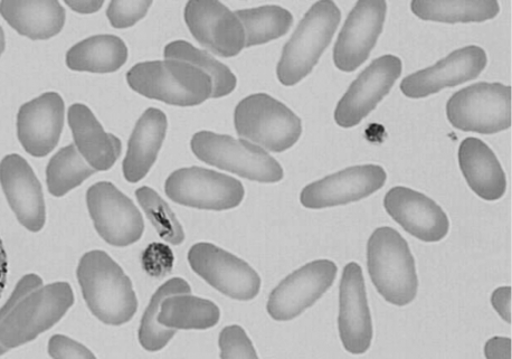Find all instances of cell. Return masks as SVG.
Here are the masks:
<instances>
[{
    "label": "cell",
    "mask_w": 512,
    "mask_h": 359,
    "mask_svg": "<svg viewBox=\"0 0 512 359\" xmlns=\"http://www.w3.org/2000/svg\"><path fill=\"white\" fill-rule=\"evenodd\" d=\"M77 273L85 302L103 324L121 326L135 316L138 300L132 283L106 252L85 253Z\"/></svg>",
    "instance_id": "obj_1"
},
{
    "label": "cell",
    "mask_w": 512,
    "mask_h": 359,
    "mask_svg": "<svg viewBox=\"0 0 512 359\" xmlns=\"http://www.w3.org/2000/svg\"><path fill=\"white\" fill-rule=\"evenodd\" d=\"M127 81L141 96L172 106H198L213 94L210 75L177 60L139 63L128 72Z\"/></svg>",
    "instance_id": "obj_2"
},
{
    "label": "cell",
    "mask_w": 512,
    "mask_h": 359,
    "mask_svg": "<svg viewBox=\"0 0 512 359\" xmlns=\"http://www.w3.org/2000/svg\"><path fill=\"white\" fill-rule=\"evenodd\" d=\"M367 264L375 288L387 302L398 307L411 304L419 280L409 244L392 228H379L369 238Z\"/></svg>",
    "instance_id": "obj_3"
},
{
    "label": "cell",
    "mask_w": 512,
    "mask_h": 359,
    "mask_svg": "<svg viewBox=\"0 0 512 359\" xmlns=\"http://www.w3.org/2000/svg\"><path fill=\"white\" fill-rule=\"evenodd\" d=\"M340 18L334 2H318L309 9L282 52L277 74L283 85L292 87L315 68L333 40Z\"/></svg>",
    "instance_id": "obj_4"
},
{
    "label": "cell",
    "mask_w": 512,
    "mask_h": 359,
    "mask_svg": "<svg viewBox=\"0 0 512 359\" xmlns=\"http://www.w3.org/2000/svg\"><path fill=\"white\" fill-rule=\"evenodd\" d=\"M234 122L243 139L273 153L295 146L302 134L296 113L264 93L243 99L235 109Z\"/></svg>",
    "instance_id": "obj_5"
},
{
    "label": "cell",
    "mask_w": 512,
    "mask_h": 359,
    "mask_svg": "<svg viewBox=\"0 0 512 359\" xmlns=\"http://www.w3.org/2000/svg\"><path fill=\"white\" fill-rule=\"evenodd\" d=\"M192 150L202 162L259 183H278L284 176L281 165L263 148L249 140L197 132Z\"/></svg>",
    "instance_id": "obj_6"
},
{
    "label": "cell",
    "mask_w": 512,
    "mask_h": 359,
    "mask_svg": "<svg viewBox=\"0 0 512 359\" xmlns=\"http://www.w3.org/2000/svg\"><path fill=\"white\" fill-rule=\"evenodd\" d=\"M74 304L69 283L41 287L20 302L0 325V342L9 349L32 342L51 329Z\"/></svg>",
    "instance_id": "obj_7"
},
{
    "label": "cell",
    "mask_w": 512,
    "mask_h": 359,
    "mask_svg": "<svg viewBox=\"0 0 512 359\" xmlns=\"http://www.w3.org/2000/svg\"><path fill=\"white\" fill-rule=\"evenodd\" d=\"M447 117L459 130L493 135L511 127V88L481 82L464 88L448 101Z\"/></svg>",
    "instance_id": "obj_8"
},
{
    "label": "cell",
    "mask_w": 512,
    "mask_h": 359,
    "mask_svg": "<svg viewBox=\"0 0 512 359\" xmlns=\"http://www.w3.org/2000/svg\"><path fill=\"white\" fill-rule=\"evenodd\" d=\"M170 200L194 209L226 211L239 206L245 192L241 182L201 167L178 169L165 184Z\"/></svg>",
    "instance_id": "obj_9"
},
{
    "label": "cell",
    "mask_w": 512,
    "mask_h": 359,
    "mask_svg": "<svg viewBox=\"0 0 512 359\" xmlns=\"http://www.w3.org/2000/svg\"><path fill=\"white\" fill-rule=\"evenodd\" d=\"M188 262L208 285L236 300L259 295L261 279L245 261L211 243H197L188 252Z\"/></svg>",
    "instance_id": "obj_10"
},
{
    "label": "cell",
    "mask_w": 512,
    "mask_h": 359,
    "mask_svg": "<svg viewBox=\"0 0 512 359\" xmlns=\"http://www.w3.org/2000/svg\"><path fill=\"white\" fill-rule=\"evenodd\" d=\"M88 209L94 228L113 247H128L140 240L144 219L130 198L108 182L89 188Z\"/></svg>",
    "instance_id": "obj_11"
},
{
    "label": "cell",
    "mask_w": 512,
    "mask_h": 359,
    "mask_svg": "<svg viewBox=\"0 0 512 359\" xmlns=\"http://www.w3.org/2000/svg\"><path fill=\"white\" fill-rule=\"evenodd\" d=\"M337 276V266L330 260H317L291 273L272 291L268 313L278 321L300 316L326 294Z\"/></svg>",
    "instance_id": "obj_12"
},
{
    "label": "cell",
    "mask_w": 512,
    "mask_h": 359,
    "mask_svg": "<svg viewBox=\"0 0 512 359\" xmlns=\"http://www.w3.org/2000/svg\"><path fill=\"white\" fill-rule=\"evenodd\" d=\"M402 61L394 55L375 60L350 85L335 111V120L341 128L360 124L381 102L402 73Z\"/></svg>",
    "instance_id": "obj_13"
},
{
    "label": "cell",
    "mask_w": 512,
    "mask_h": 359,
    "mask_svg": "<svg viewBox=\"0 0 512 359\" xmlns=\"http://www.w3.org/2000/svg\"><path fill=\"white\" fill-rule=\"evenodd\" d=\"M386 179V172L381 166L349 167L303 188L300 202L310 210L357 202L381 190Z\"/></svg>",
    "instance_id": "obj_14"
},
{
    "label": "cell",
    "mask_w": 512,
    "mask_h": 359,
    "mask_svg": "<svg viewBox=\"0 0 512 359\" xmlns=\"http://www.w3.org/2000/svg\"><path fill=\"white\" fill-rule=\"evenodd\" d=\"M185 21L195 39L216 55L233 58L245 47V31L239 17L220 2H189Z\"/></svg>",
    "instance_id": "obj_15"
},
{
    "label": "cell",
    "mask_w": 512,
    "mask_h": 359,
    "mask_svg": "<svg viewBox=\"0 0 512 359\" xmlns=\"http://www.w3.org/2000/svg\"><path fill=\"white\" fill-rule=\"evenodd\" d=\"M488 56L480 46L471 45L452 52L447 58L415 72L401 83V90L407 98L422 99L432 96L445 88L477 79L486 69Z\"/></svg>",
    "instance_id": "obj_16"
},
{
    "label": "cell",
    "mask_w": 512,
    "mask_h": 359,
    "mask_svg": "<svg viewBox=\"0 0 512 359\" xmlns=\"http://www.w3.org/2000/svg\"><path fill=\"white\" fill-rule=\"evenodd\" d=\"M338 327L347 352L364 354L372 345L373 323L362 268L347 264L340 282Z\"/></svg>",
    "instance_id": "obj_17"
},
{
    "label": "cell",
    "mask_w": 512,
    "mask_h": 359,
    "mask_svg": "<svg viewBox=\"0 0 512 359\" xmlns=\"http://www.w3.org/2000/svg\"><path fill=\"white\" fill-rule=\"evenodd\" d=\"M387 13L385 2H358L341 30L334 50L340 71L353 72L368 59L383 32Z\"/></svg>",
    "instance_id": "obj_18"
},
{
    "label": "cell",
    "mask_w": 512,
    "mask_h": 359,
    "mask_svg": "<svg viewBox=\"0 0 512 359\" xmlns=\"http://www.w3.org/2000/svg\"><path fill=\"white\" fill-rule=\"evenodd\" d=\"M384 206L396 223L423 242H439L449 233L447 214L432 198L412 188H392L384 198Z\"/></svg>",
    "instance_id": "obj_19"
},
{
    "label": "cell",
    "mask_w": 512,
    "mask_h": 359,
    "mask_svg": "<svg viewBox=\"0 0 512 359\" xmlns=\"http://www.w3.org/2000/svg\"><path fill=\"white\" fill-rule=\"evenodd\" d=\"M64 113V101L56 92H46L21 107L17 116V135L28 154L45 157L58 146Z\"/></svg>",
    "instance_id": "obj_20"
},
{
    "label": "cell",
    "mask_w": 512,
    "mask_h": 359,
    "mask_svg": "<svg viewBox=\"0 0 512 359\" xmlns=\"http://www.w3.org/2000/svg\"><path fill=\"white\" fill-rule=\"evenodd\" d=\"M0 182L17 220L31 232L43 229L46 220L42 186L34 170L20 155L6 156L0 164Z\"/></svg>",
    "instance_id": "obj_21"
},
{
    "label": "cell",
    "mask_w": 512,
    "mask_h": 359,
    "mask_svg": "<svg viewBox=\"0 0 512 359\" xmlns=\"http://www.w3.org/2000/svg\"><path fill=\"white\" fill-rule=\"evenodd\" d=\"M459 164L471 190L482 200L498 201L507 190V178L491 148L478 138L464 139Z\"/></svg>",
    "instance_id": "obj_22"
},
{
    "label": "cell",
    "mask_w": 512,
    "mask_h": 359,
    "mask_svg": "<svg viewBox=\"0 0 512 359\" xmlns=\"http://www.w3.org/2000/svg\"><path fill=\"white\" fill-rule=\"evenodd\" d=\"M168 122L163 111L150 108L138 120L123 160V175L129 183L145 178L163 146Z\"/></svg>",
    "instance_id": "obj_23"
},
{
    "label": "cell",
    "mask_w": 512,
    "mask_h": 359,
    "mask_svg": "<svg viewBox=\"0 0 512 359\" xmlns=\"http://www.w3.org/2000/svg\"><path fill=\"white\" fill-rule=\"evenodd\" d=\"M68 117L75 146L88 164L97 172H106L115 165L120 157L115 136L104 131L90 108L75 103L70 107Z\"/></svg>",
    "instance_id": "obj_24"
},
{
    "label": "cell",
    "mask_w": 512,
    "mask_h": 359,
    "mask_svg": "<svg viewBox=\"0 0 512 359\" xmlns=\"http://www.w3.org/2000/svg\"><path fill=\"white\" fill-rule=\"evenodd\" d=\"M0 13L14 30L31 40H49L65 24V11L59 2L0 3Z\"/></svg>",
    "instance_id": "obj_25"
},
{
    "label": "cell",
    "mask_w": 512,
    "mask_h": 359,
    "mask_svg": "<svg viewBox=\"0 0 512 359\" xmlns=\"http://www.w3.org/2000/svg\"><path fill=\"white\" fill-rule=\"evenodd\" d=\"M128 49L125 42L115 35L89 37L66 54V65L73 71L112 73L127 62Z\"/></svg>",
    "instance_id": "obj_26"
},
{
    "label": "cell",
    "mask_w": 512,
    "mask_h": 359,
    "mask_svg": "<svg viewBox=\"0 0 512 359\" xmlns=\"http://www.w3.org/2000/svg\"><path fill=\"white\" fill-rule=\"evenodd\" d=\"M221 311L210 300L178 294L169 296L161 304L158 323L170 329H208L216 326Z\"/></svg>",
    "instance_id": "obj_27"
},
{
    "label": "cell",
    "mask_w": 512,
    "mask_h": 359,
    "mask_svg": "<svg viewBox=\"0 0 512 359\" xmlns=\"http://www.w3.org/2000/svg\"><path fill=\"white\" fill-rule=\"evenodd\" d=\"M414 15L423 21L439 23H482L493 20L498 2H412Z\"/></svg>",
    "instance_id": "obj_28"
},
{
    "label": "cell",
    "mask_w": 512,
    "mask_h": 359,
    "mask_svg": "<svg viewBox=\"0 0 512 359\" xmlns=\"http://www.w3.org/2000/svg\"><path fill=\"white\" fill-rule=\"evenodd\" d=\"M245 31V47L269 43L286 35L293 23L292 14L280 6L242 9L235 13Z\"/></svg>",
    "instance_id": "obj_29"
},
{
    "label": "cell",
    "mask_w": 512,
    "mask_h": 359,
    "mask_svg": "<svg viewBox=\"0 0 512 359\" xmlns=\"http://www.w3.org/2000/svg\"><path fill=\"white\" fill-rule=\"evenodd\" d=\"M191 286L182 278L167 281L156 292L149 302L139 329V342L148 352H159L176 334L175 329L161 326L157 317L164 300L178 294H191Z\"/></svg>",
    "instance_id": "obj_30"
},
{
    "label": "cell",
    "mask_w": 512,
    "mask_h": 359,
    "mask_svg": "<svg viewBox=\"0 0 512 359\" xmlns=\"http://www.w3.org/2000/svg\"><path fill=\"white\" fill-rule=\"evenodd\" d=\"M96 173L77 146L69 145L55 154L47 165V187L53 196L62 197Z\"/></svg>",
    "instance_id": "obj_31"
},
{
    "label": "cell",
    "mask_w": 512,
    "mask_h": 359,
    "mask_svg": "<svg viewBox=\"0 0 512 359\" xmlns=\"http://www.w3.org/2000/svg\"><path fill=\"white\" fill-rule=\"evenodd\" d=\"M166 60L183 61L196 66L210 75L213 82L212 98L229 96L237 84L233 72L226 65L213 58L210 53L196 49L191 43L176 41L165 47Z\"/></svg>",
    "instance_id": "obj_32"
},
{
    "label": "cell",
    "mask_w": 512,
    "mask_h": 359,
    "mask_svg": "<svg viewBox=\"0 0 512 359\" xmlns=\"http://www.w3.org/2000/svg\"><path fill=\"white\" fill-rule=\"evenodd\" d=\"M138 202L148 219L155 226L160 238L166 242L179 245L185 240V233L176 215L169 209L167 203L153 188L144 186L136 192Z\"/></svg>",
    "instance_id": "obj_33"
},
{
    "label": "cell",
    "mask_w": 512,
    "mask_h": 359,
    "mask_svg": "<svg viewBox=\"0 0 512 359\" xmlns=\"http://www.w3.org/2000/svg\"><path fill=\"white\" fill-rule=\"evenodd\" d=\"M220 348L223 359L258 358L251 339L240 326L234 325L223 329L220 336Z\"/></svg>",
    "instance_id": "obj_34"
},
{
    "label": "cell",
    "mask_w": 512,
    "mask_h": 359,
    "mask_svg": "<svg viewBox=\"0 0 512 359\" xmlns=\"http://www.w3.org/2000/svg\"><path fill=\"white\" fill-rule=\"evenodd\" d=\"M151 2H111L107 16L110 24L116 28L134 26L144 18L151 6Z\"/></svg>",
    "instance_id": "obj_35"
},
{
    "label": "cell",
    "mask_w": 512,
    "mask_h": 359,
    "mask_svg": "<svg viewBox=\"0 0 512 359\" xmlns=\"http://www.w3.org/2000/svg\"><path fill=\"white\" fill-rule=\"evenodd\" d=\"M49 354L52 358H80V359H93L96 358L89 348L81 345L75 340L63 336L55 335L50 339Z\"/></svg>",
    "instance_id": "obj_36"
},
{
    "label": "cell",
    "mask_w": 512,
    "mask_h": 359,
    "mask_svg": "<svg viewBox=\"0 0 512 359\" xmlns=\"http://www.w3.org/2000/svg\"><path fill=\"white\" fill-rule=\"evenodd\" d=\"M43 286V280L36 275H26L24 276L20 282L17 283V286L12 294L9 297L6 304L2 307V319H4L11 311L20 304L27 296L33 294V292L37 289H40Z\"/></svg>",
    "instance_id": "obj_37"
},
{
    "label": "cell",
    "mask_w": 512,
    "mask_h": 359,
    "mask_svg": "<svg viewBox=\"0 0 512 359\" xmlns=\"http://www.w3.org/2000/svg\"><path fill=\"white\" fill-rule=\"evenodd\" d=\"M511 299V287H500L493 291L491 296L492 307L507 324H511L512 320Z\"/></svg>",
    "instance_id": "obj_38"
},
{
    "label": "cell",
    "mask_w": 512,
    "mask_h": 359,
    "mask_svg": "<svg viewBox=\"0 0 512 359\" xmlns=\"http://www.w3.org/2000/svg\"><path fill=\"white\" fill-rule=\"evenodd\" d=\"M485 356L490 359H510L511 339L507 337H493L485 346Z\"/></svg>",
    "instance_id": "obj_39"
},
{
    "label": "cell",
    "mask_w": 512,
    "mask_h": 359,
    "mask_svg": "<svg viewBox=\"0 0 512 359\" xmlns=\"http://www.w3.org/2000/svg\"><path fill=\"white\" fill-rule=\"evenodd\" d=\"M66 5H68L72 11L80 13V14H93L100 11L103 6V2L99 0V2H79V0H66Z\"/></svg>",
    "instance_id": "obj_40"
},
{
    "label": "cell",
    "mask_w": 512,
    "mask_h": 359,
    "mask_svg": "<svg viewBox=\"0 0 512 359\" xmlns=\"http://www.w3.org/2000/svg\"><path fill=\"white\" fill-rule=\"evenodd\" d=\"M5 253H3V277H2V288L5 287Z\"/></svg>",
    "instance_id": "obj_41"
},
{
    "label": "cell",
    "mask_w": 512,
    "mask_h": 359,
    "mask_svg": "<svg viewBox=\"0 0 512 359\" xmlns=\"http://www.w3.org/2000/svg\"><path fill=\"white\" fill-rule=\"evenodd\" d=\"M5 50V36H4V31L2 30V52H4Z\"/></svg>",
    "instance_id": "obj_42"
}]
</instances>
